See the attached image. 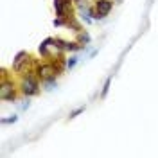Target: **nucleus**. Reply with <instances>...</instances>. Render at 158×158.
Here are the masks:
<instances>
[{"mask_svg":"<svg viewBox=\"0 0 158 158\" xmlns=\"http://www.w3.org/2000/svg\"><path fill=\"white\" fill-rule=\"evenodd\" d=\"M111 7H113V2H111V0H97V2H95L94 20H101V18H104V16H108Z\"/></svg>","mask_w":158,"mask_h":158,"instance_id":"obj_1","label":"nucleus"},{"mask_svg":"<svg viewBox=\"0 0 158 158\" xmlns=\"http://www.w3.org/2000/svg\"><path fill=\"white\" fill-rule=\"evenodd\" d=\"M38 79L34 77V76H27V77H23L22 81V92L25 94V95H36L38 94Z\"/></svg>","mask_w":158,"mask_h":158,"instance_id":"obj_2","label":"nucleus"},{"mask_svg":"<svg viewBox=\"0 0 158 158\" xmlns=\"http://www.w3.org/2000/svg\"><path fill=\"white\" fill-rule=\"evenodd\" d=\"M0 97H2V101H13V99H15V88H13V83H2Z\"/></svg>","mask_w":158,"mask_h":158,"instance_id":"obj_3","label":"nucleus"},{"mask_svg":"<svg viewBox=\"0 0 158 158\" xmlns=\"http://www.w3.org/2000/svg\"><path fill=\"white\" fill-rule=\"evenodd\" d=\"M56 74V69L52 67V65H41L38 69V76L40 77H43V79H49V77H52Z\"/></svg>","mask_w":158,"mask_h":158,"instance_id":"obj_4","label":"nucleus"},{"mask_svg":"<svg viewBox=\"0 0 158 158\" xmlns=\"http://www.w3.org/2000/svg\"><path fill=\"white\" fill-rule=\"evenodd\" d=\"M27 54H25V52H20L18 56H16V58H15V63H13V69L15 70H20V67H22V63H23V61H27Z\"/></svg>","mask_w":158,"mask_h":158,"instance_id":"obj_5","label":"nucleus"},{"mask_svg":"<svg viewBox=\"0 0 158 158\" xmlns=\"http://www.w3.org/2000/svg\"><path fill=\"white\" fill-rule=\"evenodd\" d=\"M56 86V77L52 76V77H49V79H45V88L47 90H52Z\"/></svg>","mask_w":158,"mask_h":158,"instance_id":"obj_6","label":"nucleus"},{"mask_svg":"<svg viewBox=\"0 0 158 158\" xmlns=\"http://www.w3.org/2000/svg\"><path fill=\"white\" fill-rule=\"evenodd\" d=\"M110 85H111V77L106 79V83L102 86V92H101V97H106V94H108V90H110Z\"/></svg>","mask_w":158,"mask_h":158,"instance_id":"obj_7","label":"nucleus"},{"mask_svg":"<svg viewBox=\"0 0 158 158\" xmlns=\"http://www.w3.org/2000/svg\"><path fill=\"white\" fill-rule=\"evenodd\" d=\"M76 63H77V58H76V56H70L69 61H67V69H74Z\"/></svg>","mask_w":158,"mask_h":158,"instance_id":"obj_8","label":"nucleus"},{"mask_svg":"<svg viewBox=\"0 0 158 158\" xmlns=\"http://www.w3.org/2000/svg\"><path fill=\"white\" fill-rule=\"evenodd\" d=\"M16 120H18V117L13 115V117H9V118H2V124H15Z\"/></svg>","mask_w":158,"mask_h":158,"instance_id":"obj_9","label":"nucleus"},{"mask_svg":"<svg viewBox=\"0 0 158 158\" xmlns=\"http://www.w3.org/2000/svg\"><path fill=\"white\" fill-rule=\"evenodd\" d=\"M83 111H85V106H81V108H77V110H74V111H72V113H70L69 117H70V118H74V117H77L79 113H83Z\"/></svg>","mask_w":158,"mask_h":158,"instance_id":"obj_10","label":"nucleus"},{"mask_svg":"<svg viewBox=\"0 0 158 158\" xmlns=\"http://www.w3.org/2000/svg\"><path fill=\"white\" fill-rule=\"evenodd\" d=\"M81 41H83V43H88L90 36H88V34H81Z\"/></svg>","mask_w":158,"mask_h":158,"instance_id":"obj_11","label":"nucleus"},{"mask_svg":"<svg viewBox=\"0 0 158 158\" xmlns=\"http://www.w3.org/2000/svg\"><path fill=\"white\" fill-rule=\"evenodd\" d=\"M76 2H81V0H76Z\"/></svg>","mask_w":158,"mask_h":158,"instance_id":"obj_12","label":"nucleus"}]
</instances>
